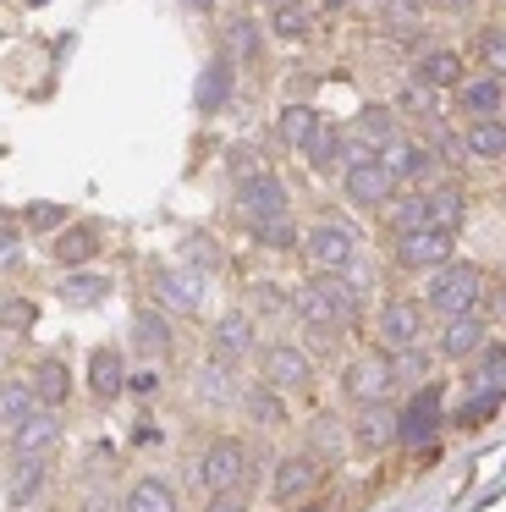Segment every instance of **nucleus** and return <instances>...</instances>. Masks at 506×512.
I'll use <instances>...</instances> for the list:
<instances>
[{
  "mask_svg": "<svg viewBox=\"0 0 506 512\" xmlns=\"http://www.w3.org/2000/svg\"><path fill=\"white\" fill-rule=\"evenodd\" d=\"M352 309H358V292L341 276H308V287L297 292V314H303L314 331H341V325H352Z\"/></svg>",
  "mask_w": 506,
  "mask_h": 512,
  "instance_id": "1",
  "label": "nucleus"
},
{
  "mask_svg": "<svg viewBox=\"0 0 506 512\" xmlns=\"http://www.w3.org/2000/svg\"><path fill=\"white\" fill-rule=\"evenodd\" d=\"M479 298H484V270L479 265H440L435 270V281H429V292H424V309H435V314H473L479 309Z\"/></svg>",
  "mask_w": 506,
  "mask_h": 512,
  "instance_id": "2",
  "label": "nucleus"
},
{
  "mask_svg": "<svg viewBox=\"0 0 506 512\" xmlns=\"http://www.w3.org/2000/svg\"><path fill=\"white\" fill-rule=\"evenodd\" d=\"M198 485L209 490V496H220V490H242L248 485V446L242 441H215L204 457H198Z\"/></svg>",
  "mask_w": 506,
  "mask_h": 512,
  "instance_id": "3",
  "label": "nucleus"
},
{
  "mask_svg": "<svg viewBox=\"0 0 506 512\" xmlns=\"http://www.w3.org/2000/svg\"><path fill=\"white\" fill-rule=\"evenodd\" d=\"M297 248H303V259L314 265V276H341V270L352 265V232H347V226H330L325 221V226H314Z\"/></svg>",
  "mask_w": 506,
  "mask_h": 512,
  "instance_id": "4",
  "label": "nucleus"
},
{
  "mask_svg": "<svg viewBox=\"0 0 506 512\" xmlns=\"http://www.w3.org/2000/svg\"><path fill=\"white\" fill-rule=\"evenodd\" d=\"M451 248H457V232H435V226H418V232L396 237V259L407 270H440L451 265Z\"/></svg>",
  "mask_w": 506,
  "mask_h": 512,
  "instance_id": "5",
  "label": "nucleus"
},
{
  "mask_svg": "<svg viewBox=\"0 0 506 512\" xmlns=\"http://www.w3.org/2000/svg\"><path fill=\"white\" fill-rule=\"evenodd\" d=\"M237 215H242L248 226L281 221V215H286V188L270 177V171H259V177H242V188H237Z\"/></svg>",
  "mask_w": 506,
  "mask_h": 512,
  "instance_id": "6",
  "label": "nucleus"
},
{
  "mask_svg": "<svg viewBox=\"0 0 506 512\" xmlns=\"http://www.w3.org/2000/svg\"><path fill=\"white\" fill-rule=\"evenodd\" d=\"M259 375H264V386H270V391H303L308 380H314V364H308L297 347L270 342V347L259 353Z\"/></svg>",
  "mask_w": 506,
  "mask_h": 512,
  "instance_id": "7",
  "label": "nucleus"
},
{
  "mask_svg": "<svg viewBox=\"0 0 506 512\" xmlns=\"http://www.w3.org/2000/svg\"><path fill=\"white\" fill-rule=\"evenodd\" d=\"M418 336H424V303L413 298H391L380 309V342L385 353H407V347H418Z\"/></svg>",
  "mask_w": 506,
  "mask_h": 512,
  "instance_id": "8",
  "label": "nucleus"
},
{
  "mask_svg": "<svg viewBox=\"0 0 506 512\" xmlns=\"http://www.w3.org/2000/svg\"><path fill=\"white\" fill-rule=\"evenodd\" d=\"M440 430V386H424L413 402H407V413H396V441L402 446H429Z\"/></svg>",
  "mask_w": 506,
  "mask_h": 512,
  "instance_id": "9",
  "label": "nucleus"
},
{
  "mask_svg": "<svg viewBox=\"0 0 506 512\" xmlns=\"http://www.w3.org/2000/svg\"><path fill=\"white\" fill-rule=\"evenodd\" d=\"M341 386H347V397L358 402H385V391L396 386V375H391V353H363L358 364L347 369V380H341Z\"/></svg>",
  "mask_w": 506,
  "mask_h": 512,
  "instance_id": "10",
  "label": "nucleus"
},
{
  "mask_svg": "<svg viewBox=\"0 0 506 512\" xmlns=\"http://www.w3.org/2000/svg\"><path fill=\"white\" fill-rule=\"evenodd\" d=\"M391 193H396V182L385 177V166H380L374 155L347 160V199H352V204L374 210V204H391Z\"/></svg>",
  "mask_w": 506,
  "mask_h": 512,
  "instance_id": "11",
  "label": "nucleus"
},
{
  "mask_svg": "<svg viewBox=\"0 0 506 512\" xmlns=\"http://www.w3.org/2000/svg\"><path fill=\"white\" fill-rule=\"evenodd\" d=\"M319 479H325L319 457H286V463L275 468L270 496L281 501V507H292V501H308V496H314V490H319Z\"/></svg>",
  "mask_w": 506,
  "mask_h": 512,
  "instance_id": "12",
  "label": "nucleus"
},
{
  "mask_svg": "<svg viewBox=\"0 0 506 512\" xmlns=\"http://www.w3.org/2000/svg\"><path fill=\"white\" fill-rule=\"evenodd\" d=\"M396 441V408H385V402H363L358 419H352V446L358 452H380V446Z\"/></svg>",
  "mask_w": 506,
  "mask_h": 512,
  "instance_id": "13",
  "label": "nucleus"
},
{
  "mask_svg": "<svg viewBox=\"0 0 506 512\" xmlns=\"http://www.w3.org/2000/svg\"><path fill=\"white\" fill-rule=\"evenodd\" d=\"M484 342H490V331H484L479 314H451L440 325V358H473Z\"/></svg>",
  "mask_w": 506,
  "mask_h": 512,
  "instance_id": "14",
  "label": "nucleus"
},
{
  "mask_svg": "<svg viewBox=\"0 0 506 512\" xmlns=\"http://www.w3.org/2000/svg\"><path fill=\"white\" fill-rule=\"evenodd\" d=\"M55 435H61V419H55L50 408H39V413H28V419L11 430V452L17 457H44L55 446Z\"/></svg>",
  "mask_w": 506,
  "mask_h": 512,
  "instance_id": "15",
  "label": "nucleus"
},
{
  "mask_svg": "<svg viewBox=\"0 0 506 512\" xmlns=\"http://www.w3.org/2000/svg\"><path fill=\"white\" fill-rule=\"evenodd\" d=\"M385 166V177L391 182H407V177H424L429 171V149L424 144H402V138H391V144H380V155H374Z\"/></svg>",
  "mask_w": 506,
  "mask_h": 512,
  "instance_id": "16",
  "label": "nucleus"
},
{
  "mask_svg": "<svg viewBox=\"0 0 506 512\" xmlns=\"http://www.w3.org/2000/svg\"><path fill=\"white\" fill-rule=\"evenodd\" d=\"M50 254L61 259L66 270L88 265V259L99 254V226H94V221H77V226H66V232L55 237V248H50Z\"/></svg>",
  "mask_w": 506,
  "mask_h": 512,
  "instance_id": "17",
  "label": "nucleus"
},
{
  "mask_svg": "<svg viewBox=\"0 0 506 512\" xmlns=\"http://www.w3.org/2000/svg\"><path fill=\"white\" fill-rule=\"evenodd\" d=\"M88 386H94L99 402L121 397V391H127V369H121V353H110V347H94V358H88Z\"/></svg>",
  "mask_w": 506,
  "mask_h": 512,
  "instance_id": "18",
  "label": "nucleus"
},
{
  "mask_svg": "<svg viewBox=\"0 0 506 512\" xmlns=\"http://www.w3.org/2000/svg\"><path fill=\"white\" fill-rule=\"evenodd\" d=\"M28 386H33V402L55 413V408L66 402V391H72V375H66V364H61V358H44V364L28 375Z\"/></svg>",
  "mask_w": 506,
  "mask_h": 512,
  "instance_id": "19",
  "label": "nucleus"
},
{
  "mask_svg": "<svg viewBox=\"0 0 506 512\" xmlns=\"http://www.w3.org/2000/svg\"><path fill=\"white\" fill-rule=\"evenodd\" d=\"M457 100H462V116H473V122H495V111H501V78L457 83Z\"/></svg>",
  "mask_w": 506,
  "mask_h": 512,
  "instance_id": "20",
  "label": "nucleus"
},
{
  "mask_svg": "<svg viewBox=\"0 0 506 512\" xmlns=\"http://www.w3.org/2000/svg\"><path fill=\"white\" fill-rule=\"evenodd\" d=\"M226 94H231V56H215L204 72H198V111H220L226 105Z\"/></svg>",
  "mask_w": 506,
  "mask_h": 512,
  "instance_id": "21",
  "label": "nucleus"
},
{
  "mask_svg": "<svg viewBox=\"0 0 506 512\" xmlns=\"http://www.w3.org/2000/svg\"><path fill=\"white\" fill-rule=\"evenodd\" d=\"M418 83H424V89H457L462 83V56L457 50H429V56L418 61Z\"/></svg>",
  "mask_w": 506,
  "mask_h": 512,
  "instance_id": "22",
  "label": "nucleus"
},
{
  "mask_svg": "<svg viewBox=\"0 0 506 512\" xmlns=\"http://www.w3.org/2000/svg\"><path fill=\"white\" fill-rule=\"evenodd\" d=\"M308 155H314L319 171H341V166H347V133H336V127L319 116L314 138H308Z\"/></svg>",
  "mask_w": 506,
  "mask_h": 512,
  "instance_id": "23",
  "label": "nucleus"
},
{
  "mask_svg": "<svg viewBox=\"0 0 506 512\" xmlns=\"http://www.w3.org/2000/svg\"><path fill=\"white\" fill-rule=\"evenodd\" d=\"M314 127H319V111H308V105H286L281 122H275V133H281V144H286V149H308Z\"/></svg>",
  "mask_w": 506,
  "mask_h": 512,
  "instance_id": "24",
  "label": "nucleus"
},
{
  "mask_svg": "<svg viewBox=\"0 0 506 512\" xmlns=\"http://www.w3.org/2000/svg\"><path fill=\"white\" fill-rule=\"evenodd\" d=\"M424 226H435V232H457L462 226V193L457 188H440L424 199Z\"/></svg>",
  "mask_w": 506,
  "mask_h": 512,
  "instance_id": "25",
  "label": "nucleus"
},
{
  "mask_svg": "<svg viewBox=\"0 0 506 512\" xmlns=\"http://www.w3.org/2000/svg\"><path fill=\"white\" fill-rule=\"evenodd\" d=\"M121 512H176V496L160 479H138V485L127 490V501H121Z\"/></svg>",
  "mask_w": 506,
  "mask_h": 512,
  "instance_id": "26",
  "label": "nucleus"
},
{
  "mask_svg": "<svg viewBox=\"0 0 506 512\" xmlns=\"http://www.w3.org/2000/svg\"><path fill=\"white\" fill-rule=\"evenodd\" d=\"M462 149H468L473 160L506 155V127H501V122H468V133H462Z\"/></svg>",
  "mask_w": 506,
  "mask_h": 512,
  "instance_id": "27",
  "label": "nucleus"
},
{
  "mask_svg": "<svg viewBox=\"0 0 506 512\" xmlns=\"http://www.w3.org/2000/svg\"><path fill=\"white\" fill-rule=\"evenodd\" d=\"M132 342L143 347V353H171V325H165V314L154 309H138V320H132Z\"/></svg>",
  "mask_w": 506,
  "mask_h": 512,
  "instance_id": "28",
  "label": "nucleus"
},
{
  "mask_svg": "<svg viewBox=\"0 0 506 512\" xmlns=\"http://www.w3.org/2000/svg\"><path fill=\"white\" fill-rule=\"evenodd\" d=\"M28 413H39L33 386H28V380H6V386H0V424H6V430H17Z\"/></svg>",
  "mask_w": 506,
  "mask_h": 512,
  "instance_id": "29",
  "label": "nucleus"
},
{
  "mask_svg": "<svg viewBox=\"0 0 506 512\" xmlns=\"http://www.w3.org/2000/svg\"><path fill=\"white\" fill-rule=\"evenodd\" d=\"M253 347V325H248V314H226V320L215 325V353L220 358H242Z\"/></svg>",
  "mask_w": 506,
  "mask_h": 512,
  "instance_id": "30",
  "label": "nucleus"
},
{
  "mask_svg": "<svg viewBox=\"0 0 506 512\" xmlns=\"http://www.w3.org/2000/svg\"><path fill=\"white\" fill-rule=\"evenodd\" d=\"M154 292H160L171 309H198V298H204L198 281L193 276H176V270H160V276H154Z\"/></svg>",
  "mask_w": 506,
  "mask_h": 512,
  "instance_id": "31",
  "label": "nucleus"
},
{
  "mask_svg": "<svg viewBox=\"0 0 506 512\" xmlns=\"http://www.w3.org/2000/svg\"><path fill=\"white\" fill-rule=\"evenodd\" d=\"M105 292H110V276H66L61 281V298L77 303V309H94Z\"/></svg>",
  "mask_w": 506,
  "mask_h": 512,
  "instance_id": "32",
  "label": "nucleus"
},
{
  "mask_svg": "<svg viewBox=\"0 0 506 512\" xmlns=\"http://www.w3.org/2000/svg\"><path fill=\"white\" fill-rule=\"evenodd\" d=\"M352 138H358V144H369V155L380 144H391V111H380V105H374V111H363L358 122H352Z\"/></svg>",
  "mask_w": 506,
  "mask_h": 512,
  "instance_id": "33",
  "label": "nucleus"
},
{
  "mask_svg": "<svg viewBox=\"0 0 506 512\" xmlns=\"http://www.w3.org/2000/svg\"><path fill=\"white\" fill-rule=\"evenodd\" d=\"M308 28H314V12H308V6H297V0L275 6V34H281V39H303Z\"/></svg>",
  "mask_w": 506,
  "mask_h": 512,
  "instance_id": "34",
  "label": "nucleus"
},
{
  "mask_svg": "<svg viewBox=\"0 0 506 512\" xmlns=\"http://www.w3.org/2000/svg\"><path fill=\"white\" fill-rule=\"evenodd\" d=\"M253 237H259L264 248H275V254H286V248H297V226H292V215H281V221H264V226H253Z\"/></svg>",
  "mask_w": 506,
  "mask_h": 512,
  "instance_id": "35",
  "label": "nucleus"
},
{
  "mask_svg": "<svg viewBox=\"0 0 506 512\" xmlns=\"http://www.w3.org/2000/svg\"><path fill=\"white\" fill-rule=\"evenodd\" d=\"M44 485V457H17V479H11V501H28Z\"/></svg>",
  "mask_w": 506,
  "mask_h": 512,
  "instance_id": "36",
  "label": "nucleus"
},
{
  "mask_svg": "<svg viewBox=\"0 0 506 512\" xmlns=\"http://www.w3.org/2000/svg\"><path fill=\"white\" fill-rule=\"evenodd\" d=\"M391 226H396V237H402V232H418V226H424V193H413V199H396V204H391Z\"/></svg>",
  "mask_w": 506,
  "mask_h": 512,
  "instance_id": "37",
  "label": "nucleus"
},
{
  "mask_svg": "<svg viewBox=\"0 0 506 512\" xmlns=\"http://www.w3.org/2000/svg\"><path fill=\"white\" fill-rule=\"evenodd\" d=\"M479 56H484V67H490V72L506 67V28H484V34H479Z\"/></svg>",
  "mask_w": 506,
  "mask_h": 512,
  "instance_id": "38",
  "label": "nucleus"
},
{
  "mask_svg": "<svg viewBox=\"0 0 506 512\" xmlns=\"http://www.w3.org/2000/svg\"><path fill=\"white\" fill-rule=\"evenodd\" d=\"M28 226H33V232H55V226H66V204H33Z\"/></svg>",
  "mask_w": 506,
  "mask_h": 512,
  "instance_id": "39",
  "label": "nucleus"
},
{
  "mask_svg": "<svg viewBox=\"0 0 506 512\" xmlns=\"http://www.w3.org/2000/svg\"><path fill=\"white\" fill-rule=\"evenodd\" d=\"M226 45H231V50H242V56H253V50H259V34H253V23H248V17H237V23H231Z\"/></svg>",
  "mask_w": 506,
  "mask_h": 512,
  "instance_id": "40",
  "label": "nucleus"
},
{
  "mask_svg": "<svg viewBox=\"0 0 506 512\" xmlns=\"http://www.w3.org/2000/svg\"><path fill=\"white\" fill-rule=\"evenodd\" d=\"M204 512H248V496L242 490H220V496H209Z\"/></svg>",
  "mask_w": 506,
  "mask_h": 512,
  "instance_id": "41",
  "label": "nucleus"
},
{
  "mask_svg": "<svg viewBox=\"0 0 506 512\" xmlns=\"http://www.w3.org/2000/svg\"><path fill=\"white\" fill-rule=\"evenodd\" d=\"M402 111H418V116H429V111H435V105H429V89H424V83H413V89L402 94Z\"/></svg>",
  "mask_w": 506,
  "mask_h": 512,
  "instance_id": "42",
  "label": "nucleus"
},
{
  "mask_svg": "<svg viewBox=\"0 0 506 512\" xmlns=\"http://www.w3.org/2000/svg\"><path fill=\"white\" fill-rule=\"evenodd\" d=\"M17 254H22V237L11 232V226H0V270H6V265H11V259H17Z\"/></svg>",
  "mask_w": 506,
  "mask_h": 512,
  "instance_id": "43",
  "label": "nucleus"
},
{
  "mask_svg": "<svg viewBox=\"0 0 506 512\" xmlns=\"http://www.w3.org/2000/svg\"><path fill=\"white\" fill-rule=\"evenodd\" d=\"M0 320H6V325H22V331H28V325H33V303H6V309H0Z\"/></svg>",
  "mask_w": 506,
  "mask_h": 512,
  "instance_id": "44",
  "label": "nucleus"
},
{
  "mask_svg": "<svg viewBox=\"0 0 506 512\" xmlns=\"http://www.w3.org/2000/svg\"><path fill=\"white\" fill-rule=\"evenodd\" d=\"M187 259H193V265H215V243H209V237H193V243H187Z\"/></svg>",
  "mask_w": 506,
  "mask_h": 512,
  "instance_id": "45",
  "label": "nucleus"
},
{
  "mask_svg": "<svg viewBox=\"0 0 506 512\" xmlns=\"http://www.w3.org/2000/svg\"><path fill=\"white\" fill-rule=\"evenodd\" d=\"M248 408L259 413V419H281V402H270V397H253Z\"/></svg>",
  "mask_w": 506,
  "mask_h": 512,
  "instance_id": "46",
  "label": "nucleus"
},
{
  "mask_svg": "<svg viewBox=\"0 0 506 512\" xmlns=\"http://www.w3.org/2000/svg\"><path fill=\"white\" fill-rule=\"evenodd\" d=\"M127 386H132V391H154V386H160V375H154V369H143V375L127 380Z\"/></svg>",
  "mask_w": 506,
  "mask_h": 512,
  "instance_id": "47",
  "label": "nucleus"
},
{
  "mask_svg": "<svg viewBox=\"0 0 506 512\" xmlns=\"http://www.w3.org/2000/svg\"><path fill=\"white\" fill-rule=\"evenodd\" d=\"M435 6H440V12H468L473 0H435Z\"/></svg>",
  "mask_w": 506,
  "mask_h": 512,
  "instance_id": "48",
  "label": "nucleus"
},
{
  "mask_svg": "<svg viewBox=\"0 0 506 512\" xmlns=\"http://www.w3.org/2000/svg\"><path fill=\"white\" fill-rule=\"evenodd\" d=\"M297 512H330V507H325V501H303Z\"/></svg>",
  "mask_w": 506,
  "mask_h": 512,
  "instance_id": "49",
  "label": "nucleus"
},
{
  "mask_svg": "<svg viewBox=\"0 0 506 512\" xmlns=\"http://www.w3.org/2000/svg\"><path fill=\"white\" fill-rule=\"evenodd\" d=\"M187 6H198V12H209V6H215V0H187Z\"/></svg>",
  "mask_w": 506,
  "mask_h": 512,
  "instance_id": "50",
  "label": "nucleus"
},
{
  "mask_svg": "<svg viewBox=\"0 0 506 512\" xmlns=\"http://www.w3.org/2000/svg\"><path fill=\"white\" fill-rule=\"evenodd\" d=\"M325 6H341V0H325Z\"/></svg>",
  "mask_w": 506,
  "mask_h": 512,
  "instance_id": "51",
  "label": "nucleus"
},
{
  "mask_svg": "<svg viewBox=\"0 0 506 512\" xmlns=\"http://www.w3.org/2000/svg\"><path fill=\"white\" fill-rule=\"evenodd\" d=\"M270 6H286V0H270Z\"/></svg>",
  "mask_w": 506,
  "mask_h": 512,
  "instance_id": "52",
  "label": "nucleus"
}]
</instances>
